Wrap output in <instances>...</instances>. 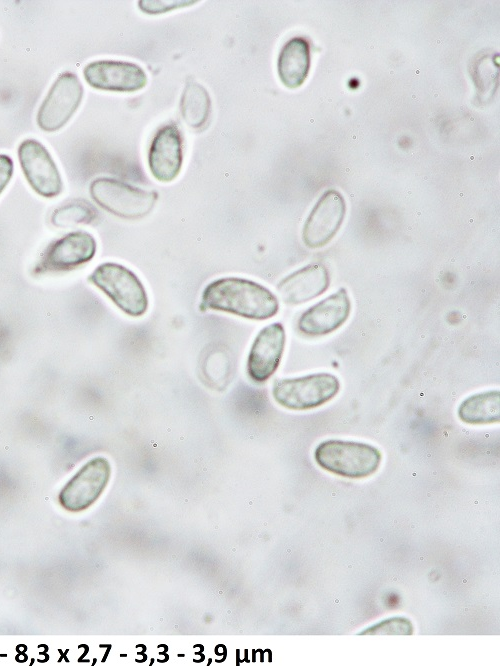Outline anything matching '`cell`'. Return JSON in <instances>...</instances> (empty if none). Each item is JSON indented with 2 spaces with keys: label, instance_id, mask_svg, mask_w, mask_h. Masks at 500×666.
Here are the masks:
<instances>
[{
  "label": "cell",
  "instance_id": "6da1fadb",
  "mask_svg": "<svg viewBox=\"0 0 500 666\" xmlns=\"http://www.w3.org/2000/svg\"><path fill=\"white\" fill-rule=\"evenodd\" d=\"M199 307L262 321L278 313L279 301L260 283L240 277H223L204 288Z\"/></svg>",
  "mask_w": 500,
  "mask_h": 666
},
{
  "label": "cell",
  "instance_id": "7a4b0ae2",
  "mask_svg": "<svg viewBox=\"0 0 500 666\" xmlns=\"http://www.w3.org/2000/svg\"><path fill=\"white\" fill-rule=\"evenodd\" d=\"M316 463L333 474L352 479L374 474L381 463L378 448L362 442L331 439L321 442L314 451Z\"/></svg>",
  "mask_w": 500,
  "mask_h": 666
},
{
  "label": "cell",
  "instance_id": "3957f363",
  "mask_svg": "<svg viewBox=\"0 0 500 666\" xmlns=\"http://www.w3.org/2000/svg\"><path fill=\"white\" fill-rule=\"evenodd\" d=\"M88 281L125 314L141 317L147 312L146 289L138 276L129 268L115 262H105L93 270L88 276Z\"/></svg>",
  "mask_w": 500,
  "mask_h": 666
},
{
  "label": "cell",
  "instance_id": "277c9868",
  "mask_svg": "<svg viewBox=\"0 0 500 666\" xmlns=\"http://www.w3.org/2000/svg\"><path fill=\"white\" fill-rule=\"evenodd\" d=\"M339 379L327 372L296 378L275 380L272 387L274 401L283 408L295 411L319 407L337 395Z\"/></svg>",
  "mask_w": 500,
  "mask_h": 666
},
{
  "label": "cell",
  "instance_id": "5b68a950",
  "mask_svg": "<svg viewBox=\"0 0 500 666\" xmlns=\"http://www.w3.org/2000/svg\"><path fill=\"white\" fill-rule=\"evenodd\" d=\"M90 195L103 209L120 218L136 220L147 216L155 206L158 193L123 181L101 177L90 184Z\"/></svg>",
  "mask_w": 500,
  "mask_h": 666
},
{
  "label": "cell",
  "instance_id": "8992f818",
  "mask_svg": "<svg viewBox=\"0 0 500 666\" xmlns=\"http://www.w3.org/2000/svg\"><path fill=\"white\" fill-rule=\"evenodd\" d=\"M97 250L93 235L73 231L50 243L33 268L34 274L67 272L90 262Z\"/></svg>",
  "mask_w": 500,
  "mask_h": 666
},
{
  "label": "cell",
  "instance_id": "52a82bcc",
  "mask_svg": "<svg viewBox=\"0 0 500 666\" xmlns=\"http://www.w3.org/2000/svg\"><path fill=\"white\" fill-rule=\"evenodd\" d=\"M110 476L111 465L106 458L99 456L89 460L60 491V505L70 512L88 509L102 495Z\"/></svg>",
  "mask_w": 500,
  "mask_h": 666
},
{
  "label": "cell",
  "instance_id": "ba28073f",
  "mask_svg": "<svg viewBox=\"0 0 500 666\" xmlns=\"http://www.w3.org/2000/svg\"><path fill=\"white\" fill-rule=\"evenodd\" d=\"M83 94V85L76 74L61 73L39 107L38 126L46 132L61 129L78 109Z\"/></svg>",
  "mask_w": 500,
  "mask_h": 666
},
{
  "label": "cell",
  "instance_id": "9c48e42d",
  "mask_svg": "<svg viewBox=\"0 0 500 666\" xmlns=\"http://www.w3.org/2000/svg\"><path fill=\"white\" fill-rule=\"evenodd\" d=\"M18 160L26 181L40 196L54 198L63 190L55 161L47 148L36 139H25L18 147Z\"/></svg>",
  "mask_w": 500,
  "mask_h": 666
},
{
  "label": "cell",
  "instance_id": "30bf717a",
  "mask_svg": "<svg viewBox=\"0 0 500 666\" xmlns=\"http://www.w3.org/2000/svg\"><path fill=\"white\" fill-rule=\"evenodd\" d=\"M346 213V203L340 192L325 191L308 215L302 230L303 243L311 249L327 245L339 231Z\"/></svg>",
  "mask_w": 500,
  "mask_h": 666
},
{
  "label": "cell",
  "instance_id": "8fae6325",
  "mask_svg": "<svg viewBox=\"0 0 500 666\" xmlns=\"http://www.w3.org/2000/svg\"><path fill=\"white\" fill-rule=\"evenodd\" d=\"M85 81L94 89L132 93L147 84V74L138 64L120 60H96L83 69Z\"/></svg>",
  "mask_w": 500,
  "mask_h": 666
},
{
  "label": "cell",
  "instance_id": "7c38bea8",
  "mask_svg": "<svg viewBox=\"0 0 500 666\" xmlns=\"http://www.w3.org/2000/svg\"><path fill=\"white\" fill-rule=\"evenodd\" d=\"M286 343L283 325L271 323L262 328L254 338L250 347L246 372L255 383H264L278 369Z\"/></svg>",
  "mask_w": 500,
  "mask_h": 666
},
{
  "label": "cell",
  "instance_id": "4fadbf2b",
  "mask_svg": "<svg viewBox=\"0 0 500 666\" xmlns=\"http://www.w3.org/2000/svg\"><path fill=\"white\" fill-rule=\"evenodd\" d=\"M183 164V139L176 124L160 127L152 138L148 152V167L159 182L175 180Z\"/></svg>",
  "mask_w": 500,
  "mask_h": 666
},
{
  "label": "cell",
  "instance_id": "5bb4252c",
  "mask_svg": "<svg viewBox=\"0 0 500 666\" xmlns=\"http://www.w3.org/2000/svg\"><path fill=\"white\" fill-rule=\"evenodd\" d=\"M351 312V301L345 288H340L304 311L298 319V330L310 337L324 336L341 327Z\"/></svg>",
  "mask_w": 500,
  "mask_h": 666
},
{
  "label": "cell",
  "instance_id": "9a60e30c",
  "mask_svg": "<svg viewBox=\"0 0 500 666\" xmlns=\"http://www.w3.org/2000/svg\"><path fill=\"white\" fill-rule=\"evenodd\" d=\"M329 283L328 269L321 263H313L282 279L277 291L285 304L299 305L323 294Z\"/></svg>",
  "mask_w": 500,
  "mask_h": 666
},
{
  "label": "cell",
  "instance_id": "2e32d148",
  "mask_svg": "<svg viewBox=\"0 0 500 666\" xmlns=\"http://www.w3.org/2000/svg\"><path fill=\"white\" fill-rule=\"evenodd\" d=\"M310 46L303 37H293L282 47L277 61L278 76L282 84L290 89L300 87L310 69Z\"/></svg>",
  "mask_w": 500,
  "mask_h": 666
},
{
  "label": "cell",
  "instance_id": "e0dca14e",
  "mask_svg": "<svg viewBox=\"0 0 500 666\" xmlns=\"http://www.w3.org/2000/svg\"><path fill=\"white\" fill-rule=\"evenodd\" d=\"M461 421L472 425L498 423L500 421V391L490 390L471 395L458 407Z\"/></svg>",
  "mask_w": 500,
  "mask_h": 666
},
{
  "label": "cell",
  "instance_id": "ac0fdd59",
  "mask_svg": "<svg viewBox=\"0 0 500 666\" xmlns=\"http://www.w3.org/2000/svg\"><path fill=\"white\" fill-rule=\"evenodd\" d=\"M211 99L207 89L200 83L186 84L180 99V113L184 122L191 128L203 127L210 116Z\"/></svg>",
  "mask_w": 500,
  "mask_h": 666
},
{
  "label": "cell",
  "instance_id": "d6986e66",
  "mask_svg": "<svg viewBox=\"0 0 500 666\" xmlns=\"http://www.w3.org/2000/svg\"><path fill=\"white\" fill-rule=\"evenodd\" d=\"M97 211L84 200H75L59 206L51 215V222L59 228L88 224L95 220Z\"/></svg>",
  "mask_w": 500,
  "mask_h": 666
},
{
  "label": "cell",
  "instance_id": "ffe728a7",
  "mask_svg": "<svg viewBox=\"0 0 500 666\" xmlns=\"http://www.w3.org/2000/svg\"><path fill=\"white\" fill-rule=\"evenodd\" d=\"M412 625L409 620L395 617L382 621L373 627L361 632V634H411Z\"/></svg>",
  "mask_w": 500,
  "mask_h": 666
},
{
  "label": "cell",
  "instance_id": "44dd1931",
  "mask_svg": "<svg viewBox=\"0 0 500 666\" xmlns=\"http://www.w3.org/2000/svg\"><path fill=\"white\" fill-rule=\"evenodd\" d=\"M197 1H183V0H142L138 2L140 10L146 14L156 15L169 12L174 9L190 6Z\"/></svg>",
  "mask_w": 500,
  "mask_h": 666
},
{
  "label": "cell",
  "instance_id": "7402d4cb",
  "mask_svg": "<svg viewBox=\"0 0 500 666\" xmlns=\"http://www.w3.org/2000/svg\"><path fill=\"white\" fill-rule=\"evenodd\" d=\"M14 164L9 155L0 154V194L4 191L13 175Z\"/></svg>",
  "mask_w": 500,
  "mask_h": 666
}]
</instances>
